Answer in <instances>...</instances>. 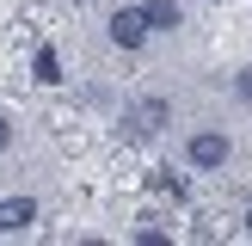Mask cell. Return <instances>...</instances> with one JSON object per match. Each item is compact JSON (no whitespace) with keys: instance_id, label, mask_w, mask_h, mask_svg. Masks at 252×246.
Listing matches in <instances>:
<instances>
[{"instance_id":"cell-5","label":"cell","mask_w":252,"mask_h":246,"mask_svg":"<svg viewBox=\"0 0 252 246\" xmlns=\"http://www.w3.org/2000/svg\"><path fill=\"white\" fill-rule=\"evenodd\" d=\"M142 12H148V31H179V0H142Z\"/></svg>"},{"instance_id":"cell-1","label":"cell","mask_w":252,"mask_h":246,"mask_svg":"<svg viewBox=\"0 0 252 246\" xmlns=\"http://www.w3.org/2000/svg\"><path fill=\"white\" fill-rule=\"evenodd\" d=\"M228 154H234V142L221 129H197L191 142H185V160H191L197 172H216V166H228Z\"/></svg>"},{"instance_id":"cell-6","label":"cell","mask_w":252,"mask_h":246,"mask_svg":"<svg viewBox=\"0 0 252 246\" xmlns=\"http://www.w3.org/2000/svg\"><path fill=\"white\" fill-rule=\"evenodd\" d=\"M31 74H37L43 86H56V80H62V56H56V49H37V56H31Z\"/></svg>"},{"instance_id":"cell-7","label":"cell","mask_w":252,"mask_h":246,"mask_svg":"<svg viewBox=\"0 0 252 246\" xmlns=\"http://www.w3.org/2000/svg\"><path fill=\"white\" fill-rule=\"evenodd\" d=\"M234 98H246V105H252V68H240V74H234Z\"/></svg>"},{"instance_id":"cell-4","label":"cell","mask_w":252,"mask_h":246,"mask_svg":"<svg viewBox=\"0 0 252 246\" xmlns=\"http://www.w3.org/2000/svg\"><path fill=\"white\" fill-rule=\"evenodd\" d=\"M37 221V197H0V234H25Z\"/></svg>"},{"instance_id":"cell-2","label":"cell","mask_w":252,"mask_h":246,"mask_svg":"<svg viewBox=\"0 0 252 246\" xmlns=\"http://www.w3.org/2000/svg\"><path fill=\"white\" fill-rule=\"evenodd\" d=\"M166 123H172V105H166L160 92H154V98H135V105L123 111V129H129V135H160Z\"/></svg>"},{"instance_id":"cell-9","label":"cell","mask_w":252,"mask_h":246,"mask_svg":"<svg viewBox=\"0 0 252 246\" xmlns=\"http://www.w3.org/2000/svg\"><path fill=\"white\" fill-rule=\"evenodd\" d=\"M246 234H252V209H246Z\"/></svg>"},{"instance_id":"cell-8","label":"cell","mask_w":252,"mask_h":246,"mask_svg":"<svg viewBox=\"0 0 252 246\" xmlns=\"http://www.w3.org/2000/svg\"><path fill=\"white\" fill-rule=\"evenodd\" d=\"M6 148H12V117L0 111V154H6Z\"/></svg>"},{"instance_id":"cell-3","label":"cell","mask_w":252,"mask_h":246,"mask_svg":"<svg viewBox=\"0 0 252 246\" xmlns=\"http://www.w3.org/2000/svg\"><path fill=\"white\" fill-rule=\"evenodd\" d=\"M105 31H111L117 49H142V43H148V12H142V6H117Z\"/></svg>"}]
</instances>
